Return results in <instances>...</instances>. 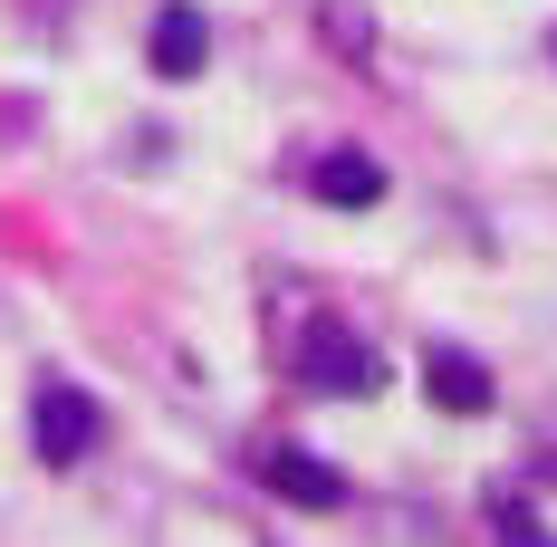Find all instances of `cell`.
Segmentation results:
<instances>
[{
	"instance_id": "2",
	"label": "cell",
	"mask_w": 557,
	"mask_h": 547,
	"mask_svg": "<svg viewBox=\"0 0 557 547\" xmlns=\"http://www.w3.org/2000/svg\"><path fill=\"white\" fill-rule=\"evenodd\" d=\"M29 442H39V461H87V451H97V403H87L77 384H39Z\"/></svg>"
},
{
	"instance_id": "4",
	"label": "cell",
	"mask_w": 557,
	"mask_h": 547,
	"mask_svg": "<svg viewBox=\"0 0 557 547\" xmlns=\"http://www.w3.org/2000/svg\"><path fill=\"white\" fill-rule=\"evenodd\" d=\"M423 394H433V413H461V423L500 403L491 365H481V356H461V346H433V356H423Z\"/></svg>"
},
{
	"instance_id": "1",
	"label": "cell",
	"mask_w": 557,
	"mask_h": 547,
	"mask_svg": "<svg viewBox=\"0 0 557 547\" xmlns=\"http://www.w3.org/2000/svg\"><path fill=\"white\" fill-rule=\"evenodd\" d=\"M288 375L308 384V394H375V384H385V356H375L356 327L327 318V327H308L298 346H288Z\"/></svg>"
},
{
	"instance_id": "6",
	"label": "cell",
	"mask_w": 557,
	"mask_h": 547,
	"mask_svg": "<svg viewBox=\"0 0 557 547\" xmlns=\"http://www.w3.org/2000/svg\"><path fill=\"white\" fill-rule=\"evenodd\" d=\"M145 58H154V77H202V58H212V20L173 0L164 20H154V39H145Z\"/></svg>"
},
{
	"instance_id": "5",
	"label": "cell",
	"mask_w": 557,
	"mask_h": 547,
	"mask_svg": "<svg viewBox=\"0 0 557 547\" xmlns=\"http://www.w3.org/2000/svg\"><path fill=\"white\" fill-rule=\"evenodd\" d=\"M308 192H318L327 212H375V202H385V164H375V154H356V145H336V154L308 164Z\"/></svg>"
},
{
	"instance_id": "9",
	"label": "cell",
	"mask_w": 557,
	"mask_h": 547,
	"mask_svg": "<svg viewBox=\"0 0 557 547\" xmlns=\"http://www.w3.org/2000/svg\"><path fill=\"white\" fill-rule=\"evenodd\" d=\"M548 58H557V39H548Z\"/></svg>"
},
{
	"instance_id": "8",
	"label": "cell",
	"mask_w": 557,
	"mask_h": 547,
	"mask_svg": "<svg viewBox=\"0 0 557 547\" xmlns=\"http://www.w3.org/2000/svg\"><path fill=\"white\" fill-rule=\"evenodd\" d=\"M318 20H327V49H336V58H366V49H375L366 10H346V0H318Z\"/></svg>"
},
{
	"instance_id": "7",
	"label": "cell",
	"mask_w": 557,
	"mask_h": 547,
	"mask_svg": "<svg viewBox=\"0 0 557 547\" xmlns=\"http://www.w3.org/2000/svg\"><path fill=\"white\" fill-rule=\"evenodd\" d=\"M491 529H500V547H557L548 529H539V509H529V499L509 490V481L491 490Z\"/></svg>"
},
{
	"instance_id": "3",
	"label": "cell",
	"mask_w": 557,
	"mask_h": 547,
	"mask_svg": "<svg viewBox=\"0 0 557 547\" xmlns=\"http://www.w3.org/2000/svg\"><path fill=\"white\" fill-rule=\"evenodd\" d=\"M260 481H270L288 509H336V499H346V471L318 461V451H298V442H270V451H260Z\"/></svg>"
}]
</instances>
